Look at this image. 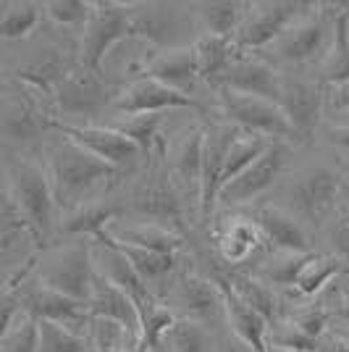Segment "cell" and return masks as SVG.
<instances>
[{
    "label": "cell",
    "mask_w": 349,
    "mask_h": 352,
    "mask_svg": "<svg viewBox=\"0 0 349 352\" xmlns=\"http://www.w3.org/2000/svg\"><path fill=\"white\" fill-rule=\"evenodd\" d=\"M168 108H192V111H203V105L190 95H181L176 89L160 85L155 79L137 76L134 82L124 85L118 92L113 111L121 116H147V113H163Z\"/></svg>",
    "instance_id": "obj_12"
},
{
    "label": "cell",
    "mask_w": 349,
    "mask_h": 352,
    "mask_svg": "<svg viewBox=\"0 0 349 352\" xmlns=\"http://www.w3.org/2000/svg\"><path fill=\"white\" fill-rule=\"evenodd\" d=\"M242 134L239 126L234 124H210L207 134H205V161H203V187H200V221H207L213 216V208L218 203L221 182H223V168H226V158L229 150L236 142V137Z\"/></svg>",
    "instance_id": "obj_13"
},
{
    "label": "cell",
    "mask_w": 349,
    "mask_h": 352,
    "mask_svg": "<svg viewBox=\"0 0 349 352\" xmlns=\"http://www.w3.org/2000/svg\"><path fill=\"white\" fill-rule=\"evenodd\" d=\"M320 3H294V0H276V3H249V14L242 24V30L236 32L234 45L236 50H260L265 45H273L278 37H284L286 32L315 14Z\"/></svg>",
    "instance_id": "obj_4"
},
{
    "label": "cell",
    "mask_w": 349,
    "mask_h": 352,
    "mask_svg": "<svg viewBox=\"0 0 349 352\" xmlns=\"http://www.w3.org/2000/svg\"><path fill=\"white\" fill-rule=\"evenodd\" d=\"M326 6L320 3V8L315 14H310L307 19L297 21L284 37H278L273 43V50H276V58L284 60V63H291V66H305V63H313L315 58H326L328 53V32H334L336 27V14L334 19L323 11Z\"/></svg>",
    "instance_id": "obj_10"
},
{
    "label": "cell",
    "mask_w": 349,
    "mask_h": 352,
    "mask_svg": "<svg viewBox=\"0 0 349 352\" xmlns=\"http://www.w3.org/2000/svg\"><path fill=\"white\" fill-rule=\"evenodd\" d=\"M349 82V8L341 6V11L336 16L334 37L331 47L326 53V58L320 60V85L323 87H334Z\"/></svg>",
    "instance_id": "obj_28"
},
{
    "label": "cell",
    "mask_w": 349,
    "mask_h": 352,
    "mask_svg": "<svg viewBox=\"0 0 349 352\" xmlns=\"http://www.w3.org/2000/svg\"><path fill=\"white\" fill-rule=\"evenodd\" d=\"M108 242L129 258V263L134 265V271H137L147 284L166 279V276L176 268V255H168V252H153V250H142V248H131V245H124V242L113 239L111 232H108Z\"/></svg>",
    "instance_id": "obj_31"
},
{
    "label": "cell",
    "mask_w": 349,
    "mask_h": 352,
    "mask_svg": "<svg viewBox=\"0 0 349 352\" xmlns=\"http://www.w3.org/2000/svg\"><path fill=\"white\" fill-rule=\"evenodd\" d=\"M347 8H349V6H347Z\"/></svg>",
    "instance_id": "obj_50"
},
{
    "label": "cell",
    "mask_w": 349,
    "mask_h": 352,
    "mask_svg": "<svg viewBox=\"0 0 349 352\" xmlns=\"http://www.w3.org/2000/svg\"><path fill=\"white\" fill-rule=\"evenodd\" d=\"M278 105L284 108V113L289 118L294 142L307 145V142H313L320 113L326 108V87L320 82H305V79H289L286 76Z\"/></svg>",
    "instance_id": "obj_11"
},
{
    "label": "cell",
    "mask_w": 349,
    "mask_h": 352,
    "mask_svg": "<svg viewBox=\"0 0 349 352\" xmlns=\"http://www.w3.org/2000/svg\"><path fill=\"white\" fill-rule=\"evenodd\" d=\"M89 318H105V321L121 323L129 334L142 337V318L129 294L118 289L113 281H108L100 271L95 268V287H92V300H89Z\"/></svg>",
    "instance_id": "obj_21"
},
{
    "label": "cell",
    "mask_w": 349,
    "mask_h": 352,
    "mask_svg": "<svg viewBox=\"0 0 349 352\" xmlns=\"http://www.w3.org/2000/svg\"><path fill=\"white\" fill-rule=\"evenodd\" d=\"M221 111L229 124L239 126L247 134H260L276 142H294V132L284 108L273 100L255 98V95H242L234 89H218Z\"/></svg>",
    "instance_id": "obj_6"
},
{
    "label": "cell",
    "mask_w": 349,
    "mask_h": 352,
    "mask_svg": "<svg viewBox=\"0 0 349 352\" xmlns=\"http://www.w3.org/2000/svg\"><path fill=\"white\" fill-rule=\"evenodd\" d=\"M131 210L139 213L142 219H150V223H158L166 229L168 223L171 229L184 223V203L176 187L166 182L163 174H153L137 187V192L131 195Z\"/></svg>",
    "instance_id": "obj_18"
},
{
    "label": "cell",
    "mask_w": 349,
    "mask_h": 352,
    "mask_svg": "<svg viewBox=\"0 0 349 352\" xmlns=\"http://www.w3.org/2000/svg\"><path fill=\"white\" fill-rule=\"evenodd\" d=\"M331 145L341 147V150H349V124H341V126H334V129H331Z\"/></svg>",
    "instance_id": "obj_46"
},
{
    "label": "cell",
    "mask_w": 349,
    "mask_h": 352,
    "mask_svg": "<svg viewBox=\"0 0 349 352\" xmlns=\"http://www.w3.org/2000/svg\"><path fill=\"white\" fill-rule=\"evenodd\" d=\"M284 74L276 72L273 63H268L265 58L258 56H245L242 50L236 53V58L232 60L229 72L223 74L218 89H234L242 95H255V98H265V100H281V89H284ZM216 89V92H218Z\"/></svg>",
    "instance_id": "obj_15"
},
{
    "label": "cell",
    "mask_w": 349,
    "mask_h": 352,
    "mask_svg": "<svg viewBox=\"0 0 349 352\" xmlns=\"http://www.w3.org/2000/svg\"><path fill=\"white\" fill-rule=\"evenodd\" d=\"M194 8H197L194 14L200 19L205 34H216V37H226V40L236 37V32L242 30V24L249 14V3H242V0L197 3Z\"/></svg>",
    "instance_id": "obj_27"
},
{
    "label": "cell",
    "mask_w": 349,
    "mask_h": 352,
    "mask_svg": "<svg viewBox=\"0 0 349 352\" xmlns=\"http://www.w3.org/2000/svg\"><path fill=\"white\" fill-rule=\"evenodd\" d=\"M326 111L334 113H349V82L326 87Z\"/></svg>",
    "instance_id": "obj_44"
},
{
    "label": "cell",
    "mask_w": 349,
    "mask_h": 352,
    "mask_svg": "<svg viewBox=\"0 0 349 352\" xmlns=\"http://www.w3.org/2000/svg\"><path fill=\"white\" fill-rule=\"evenodd\" d=\"M174 305L184 318L192 321H216L221 316H226V300L221 287L213 279H205L197 274H184L176 281L174 289Z\"/></svg>",
    "instance_id": "obj_20"
},
{
    "label": "cell",
    "mask_w": 349,
    "mask_h": 352,
    "mask_svg": "<svg viewBox=\"0 0 349 352\" xmlns=\"http://www.w3.org/2000/svg\"><path fill=\"white\" fill-rule=\"evenodd\" d=\"M160 124H163L160 113H147V116H129L126 121L116 124V129L121 134H126L145 155H150L153 150H158L163 155L166 145H163V137H160Z\"/></svg>",
    "instance_id": "obj_35"
},
{
    "label": "cell",
    "mask_w": 349,
    "mask_h": 352,
    "mask_svg": "<svg viewBox=\"0 0 349 352\" xmlns=\"http://www.w3.org/2000/svg\"><path fill=\"white\" fill-rule=\"evenodd\" d=\"M226 279H229L234 292L239 294V300L247 302L255 313H260L265 321L271 323L276 318V310H278L276 297H273V292H271L262 281L252 279L247 274H232V276H226Z\"/></svg>",
    "instance_id": "obj_36"
},
{
    "label": "cell",
    "mask_w": 349,
    "mask_h": 352,
    "mask_svg": "<svg viewBox=\"0 0 349 352\" xmlns=\"http://www.w3.org/2000/svg\"><path fill=\"white\" fill-rule=\"evenodd\" d=\"M45 16L58 27H87V21L95 14V3L85 0H50L45 3Z\"/></svg>",
    "instance_id": "obj_39"
},
{
    "label": "cell",
    "mask_w": 349,
    "mask_h": 352,
    "mask_svg": "<svg viewBox=\"0 0 349 352\" xmlns=\"http://www.w3.org/2000/svg\"><path fill=\"white\" fill-rule=\"evenodd\" d=\"M121 85L105 82L102 74H95L85 69L82 63L74 69L60 87L56 89V108L60 116L71 118H98L111 105L116 103Z\"/></svg>",
    "instance_id": "obj_7"
},
{
    "label": "cell",
    "mask_w": 349,
    "mask_h": 352,
    "mask_svg": "<svg viewBox=\"0 0 349 352\" xmlns=\"http://www.w3.org/2000/svg\"><path fill=\"white\" fill-rule=\"evenodd\" d=\"M262 239L265 236L252 219H234L218 236V250L226 263H242L260 248Z\"/></svg>",
    "instance_id": "obj_30"
},
{
    "label": "cell",
    "mask_w": 349,
    "mask_h": 352,
    "mask_svg": "<svg viewBox=\"0 0 349 352\" xmlns=\"http://www.w3.org/2000/svg\"><path fill=\"white\" fill-rule=\"evenodd\" d=\"M47 174L53 179L58 210L66 216L79 206L98 200V192L113 187L121 171L63 137L47 153Z\"/></svg>",
    "instance_id": "obj_1"
},
{
    "label": "cell",
    "mask_w": 349,
    "mask_h": 352,
    "mask_svg": "<svg viewBox=\"0 0 349 352\" xmlns=\"http://www.w3.org/2000/svg\"><path fill=\"white\" fill-rule=\"evenodd\" d=\"M108 232L113 239L124 242V245L153 250V252H168V255H176L184 245V236L179 232L158 226V223H147V221L134 223V226H124V229H108Z\"/></svg>",
    "instance_id": "obj_29"
},
{
    "label": "cell",
    "mask_w": 349,
    "mask_h": 352,
    "mask_svg": "<svg viewBox=\"0 0 349 352\" xmlns=\"http://www.w3.org/2000/svg\"><path fill=\"white\" fill-rule=\"evenodd\" d=\"M43 11L37 3H3L0 16V37L3 40H24L40 27Z\"/></svg>",
    "instance_id": "obj_34"
},
{
    "label": "cell",
    "mask_w": 349,
    "mask_h": 352,
    "mask_svg": "<svg viewBox=\"0 0 349 352\" xmlns=\"http://www.w3.org/2000/svg\"><path fill=\"white\" fill-rule=\"evenodd\" d=\"M326 239L331 245V255L341 258L349 268V203H341L334 216L328 219Z\"/></svg>",
    "instance_id": "obj_41"
},
{
    "label": "cell",
    "mask_w": 349,
    "mask_h": 352,
    "mask_svg": "<svg viewBox=\"0 0 349 352\" xmlns=\"http://www.w3.org/2000/svg\"><path fill=\"white\" fill-rule=\"evenodd\" d=\"M344 268H347V263H344L341 258L331 255V252H328V255H315V252H313V258H310L307 265L302 268V274L297 276L294 289L302 294V297H313V294H318L334 276H339Z\"/></svg>",
    "instance_id": "obj_33"
},
{
    "label": "cell",
    "mask_w": 349,
    "mask_h": 352,
    "mask_svg": "<svg viewBox=\"0 0 349 352\" xmlns=\"http://www.w3.org/2000/svg\"><path fill=\"white\" fill-rule=\"evenodd\" d=\"M139 76L155 79L166 87L176 89L181 95H190L192 89L200 82V72H197V58H194V47H176V50H163V53H153L147 56L142 63L131 66Z\"/></svg>",
    "instance_id": "obj_17"
},
{
    "label": "cell",
    "mask_w": 349,
    "mask_h": 352,
    "mask_svg": "<svg viewBox=\"0 0 349 352\" xmlns=\"http://www.w3.org/2000/svg\"><path fill=\"white\" fill-rule=\"evenodd\" d=\"M40 284L47 289L71 297L82 305H89L95 287V255L87 242L71 245L40 268Z\"/></svg>",
    "instance_id": "obj_8"
},
{
    "label": "cell",
    "mask_w": 349,
    "mask_h": 352,
    "mask_svg": "<svg viewBox=\"0 0 349 352\" xmlns=\"http://www.w3.org/2000/svg\"><path fill=\"white\" fill-rule=\"evenodd\" d=\"M344 179H347V184H349V161L344 163Z\"/></svg>",
    "instance_id": "obj_49"
},
{
    "label": "cell",
    "mask_w": 349,
    "mask_h": 352,
    "mask_svg": "<svg viewBox=\"0 0 349 352\" xmlns=\"http://www.w3.org/2000/svg\"><path fill=\"white\" fill-rule=\"evenodd\" d=\"M310 258H313V252H310V255H289L286 261L271 265V268L265 271V276L273 281V284L294 287V284H297V276L302 274V268L307 265V261H310Z\"/></svg>",
    "instance_id": "obj_42"
},
{
    "label": "cell",
    "mask_w": 349,
    "mask_h": 352,
    "mask_svg": "<svg viewBox=\"0 0 349 352\" xmlns=\"http://www.w3.org/2000/svg\"><path fill=\"white\" fill-rule=\"evenodd\" d=\"M171 352H210V334L200 321L179 318L168 331Z\"/></svg>",
    "instance_id": "obj_38"
},
{
    "label": "cell",
    "mask_w": 349,
    "mask_h": 352,
    "mask_svg": "<svg viewBox=\"0 0 349 352\" xmlns=\"http://www.w3.org/2000/svg\"><path fill=\"white\" fill-rule=\"evenodd\" d=\"M341 190H344V182L336 171H331L328 166H310L294 176L289 192H286L291 208L289 213H294L300 221H310V223L331 219L336 208L344 203Z\"/></svg>",
    "instance_id": "obj_5"
},
{
    "label": "cell",
    "mask_w": 349,
    "mask_h": 352,
    "mask_svg": "<svg viewBox=\"0 0 349 352\" xmlns=\"http://www.w3.org/2000/svg\"><path fill=\"white\" fill-rule=\"evenodd\" d=\"M139 11L131 16V37H139L155 47V53L187 47L184 32H187V16L176 11L174 6H137Z\"/></svg>",
    "instance_id": "obj_16"
},
{
    "label": "cell",
    "mask_w": 349,
    "mask_h": 352,
    "mask_svg": "<svg viewBox=\"0 0 349 352\" xmlns=\"http://www.w3.org/2000/svg\"><path fill=\"white\" fill-rule=\"evenodd\" d=\"M213 352H255V350H252L242 337H236L234 331H226V334H221L218 337L216 350Z\"/></svg>",
    "instance_id": "obj_45"
},
{
    "label": "cell",
    "mask_w": 349,
    "mask_h": 352,
    "mask_svg": "<svg viewBox=\"0 0 349 352\" xmlns=\"http://www.w3.org/2000/svg\"><path fill=\"white\" fill-rule=\"evenodd\" d=\"M205 134L207 126H194L190 134L179 142L174 158V174L184 190L194 192L200 206V187H203V161H205Z\"/></svg>",
    "instance_id": "obj_25"
},
{
    "label": "cell",
    "mask_w": 349,
    "mask_h": 352,
    "mask_svg": "<svg viewBox=\"0 0 349 352\" xmlns=\"http://www.w3.org/2000/svg\"><path fill=\"white\" fill-rule=\"evenodd\" d=\"M5 187L14 192L16 203L34 234V242L47 245L56 229V210H58L47 166H40L30 158H19L5 168Z\"/></svg>",
    "instance_id": "obj_2"
},
{
    "label": "cell",
    "mask_w": 349,
    "mask_h": 352,
    "mask_svg": "<svg viewBox=\"0 0 349 352\" xmlns=\"http://www.w3.org/2000/svg\"><path fill=\"white\" fill-rule=\"evenodd\" d=\"M271 142H276V140H268V137H260V134H247V132L239 134V137H236V142L232 145V150H229L221 190H223L229 182H234L242 171H247L249 166H252V163L258 161L262 153L271 147Z\"/></svg>",
    "instance_id": "obj_32"
},
{
    "label": "cell",
    "mask_w": 349,
    "mask_h": 352,
    "mask_svg": "<svg viewBox=\"0 0 349 352\" xmlns=\"http://www.w3.org/2000/svg\"><path fill=\"white\" fill-rule=\"evenodd\" d=\"M286 158H289V142H271V147L249 166L247 171H242L234 182H229L221 190L218 200L223 206H242V203L260 197L268 187H273V182L286 166Z\"/></svg>",
    "instance_id": "obj_14"
},
{
    "label": "cell",
    "mask_w": 349,
    "mask_h": 352,
    "mask_svg": "<svg viewBox=\"0 0 349 352\" xmlns=\"http://www.w3.org/2000/svg\"><path fill=\"white\" fill-rule=\"evenodd\" d=\"M336 318H344L349 323V302L347 305H341V308H336Z\"/></svg>",
    "instance_id": "obj_47"
},
{
    "label": "cell",
    "mask_w": 349,
    "mask_h": 352,
    "mask_svg": "<svg viewBox=\"0 0 349 352\" xmlns=\"http://www.w3.org/2000/svg\"><path fill=\"white\" fill-rule=\"evenodd\" d=\"M249 219L258 223L265 242H271L273 250H281L286 255H310L313 245H310V234H307L305 223L297 219L294 213L284 210V208H255Z\"/></svg>",
    "instance_id": "obj_19"
},
{
    "label": "cell",
    "mask_w": 349,
    "mask_h": 352,
    "mask_svg": "<svg viewBox=\"0 0 349 352\" xmlns=\"http://www.w3.org/2000/svg\"><path fill=\"white\" fill-rule=\"evenodd\" d=\"M213 281L221 287L223 300H226V318L229 326L236 337H242L255 352H268L265 350V331H268V321L262 318L260 313L249 308L247 302L239 300V294L232 289L229 279L223 274H213Z\"/></svg>",
    "instance_id": "obj_23"
},
{
    "label": "cell",
    "mask_w": 349,
    "mask_h": 352,
    "mask_svg": "<svg viewBox=\"0 0 349 352\" xmlns=\"http://www.w3.org/2000/svg\"><path fill=\"white\" fill-rule=\"evenodd\" d=\"M139 3H95V14L87 21L79 43V63L95 74H102L105 56L121 40L131 37V16Z\"/></svg>",
    "instance_id": "obj_3"
},
{
    "label": "cell",
    "mask_w": 349,
    "mask_h": 352,
    "mask_svg": "<svg viewBox=\"0 0 349 352\" xmlns=\"http://www.w3.org/2000/svg\"><path fill=\"white\" fill-rule=\"evenodd\" d=\"M58 132L71 140L74 145L85 147L95 158L105 161L118 171H126L139 161L145 153L131 142L126 134H121L116 126H100V124H58Z\"/></svg>",
    "instance_id": "obj_9"
},
{
    "label": "cell",
    "mask_w": 349,
    "mask_h": 352,
    "mask_svg": "<svg viewBox=\"0 0 349 352\" xmlns=\"http://www.w3.org/2000/svg\"><path fill=\"white\" fill-rule=\"evenodd\" d=\"M19 297H21L27 313L40 318V321H53L60 326H69V329L92 321L87 305H82V302H76V300L56 292V289H47L43 284L30 289V292H19Z\"/></svg>",
    "instance_id": "obj_22"
},
{
    "label": "cell",
    "mask_w": 349,
    "mask_h": 352,
    "mask_svg": "<svg viewBox=\"0 0 349 352\" xmlns=\"http://www.w3.org/2000/svg\"><path fill=\"white\" fill-rule=\"evenodd\" d=\"M326 323H328V313H326V310L310 308V310H302V313H297V316H294V321H291V331H297L300 337L315 342V339L323 334Z\"/></svg>",
    "instance_id": "obj_43"
},
{
    "label": "cell",
    "mask_w": 349,
    "mask_h": 352,
    "mask_svg": "<svg viewBox=\"0 0 349 352\" xmlns=\"http://www.w3.org/2000/svg\"><path fill=\"white\" fill-rule=\"evenodd\" d=\"M341 197H344V203H349V184L344 182V190H341Z\"/></svg>",
    "instance_id": "obj_48"
},
{
    "label": "cell",
    "mask_w": 349,
    "mask_h": 352,
    "mask_svg": "<svg viewBox=\"0 0 349 352\" xmlns=\"http://www.w3.org/2000/svg\"><path fill=\"white\" fill-rule=\"evenodd\" d=\"M121 213H126L124 206H116V203H105V200H92V203H85L76 210L60 216V232L63 234H76V236H95L108 232L111 221L118 219Z\"/></svg>",
    "instance_id": "obj_26"
},
{
    "label": "cell",
    "mask_w": 349,
    "mask_h": 352,
    "mask_svg": "<svg viewBox=\"0 0 349 352\" xmlns=\"http://www.w3.org/2000/svg\"><path fill=\"white\" fill-rule=\"evenodd\" d=\"M40 352H95L85 334L53 321H40Z\"/></svg>",
    "instance_id": "obj_37"
},
{
    "label": "cell",
    "mask_w": 349,
    "mask_h": 352,
    "mask_svg": "<svg viewBox=\"0 0 349 352\" xmlns=\"http://www.w3.org/2000/svg\"><path fill=\"white\" fill-rule=\"evenodd\" d=\"M3 352H40V323L34 316H24L3 337Z\"/></svg>",
    "instance_id": "obj_40"
},
{
    "label": "cell",
    "mask_w": 349,
    "mask_h": 352,
    "mask_svg": "<svg viewBox=\"0 0 349 352\" xmlns=\"http://www.w3.org/2000/svg\"><path fill=\"white\" fill-rule=\"evenodd\" d=\"M194 58H197V72H200V82H207L213 89H218L223 74L229 72L232 60L236 58V45L234 40L226 37H216V34H200L194 43Z\"/></svg>",
    "instance_id": "obj_24"
}]
</instances>
